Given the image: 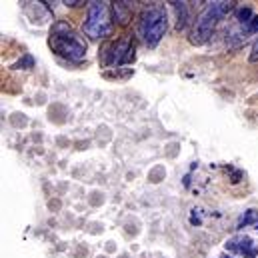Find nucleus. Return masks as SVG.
<instances>
[{
  "label": "nucleus",
  "instance_id": "obj_7",
  "mask_svg": "<svg viewBox=\"0 0 258 258\" xmlns=\"http://www.w3.org/2000/svg\"><path fill=\"white\" fill-rule=\"evenodd\" d=\"M226 248L228 250H232V252H238V254H242L244 258H254L258 252V244H254L248 236H234V238H230L228 242H226Z\"/></svg>",
  "mask_w": 258,
  "mask_h": 258
},
{
  "label": "nucleus",
  "instance_id": "obj_3",
  "mask_svg": "<svg viewBox=\"0 0 258 258\" xmlns=\"http://www.w3.org/2000/svg\"><path fill=\"white\" fill-rule=\"evenodd\" d=\"M168 30V18L160 4H148L138 16V36L146 46H156Z\"/></svg>",
  "mask_w": 258,
  "mask_h": 258
},
{
  "label": "nucleus",
  "instance_id": "obj_5",
  "mask_svg": "<svg viewBox=\"0 0 258 258\" xmlns=\"http://www.w3.org/2000/svg\"><path fill=\"white\" fill-rule=\"evenodd\" d=\"M134 38H130L128 34H124L122 38H118L112 44H106L102 54H104V66H122L134 60Z\"/></svg>",
  "mask_w": 258,
  "mask_h": 258
},
{
  "label": "nucleus",
  "instance_id": "obj_1",
  "mask_svg": "<svg viewBox=\"0 0 258 258\" xmlns=\"http://www.w3.org/2000/svg\"><path fill=\"white\" fill-rule=\"evenodd\" d=\"M48 46L52 52L66 58L68 62L80 64L86 58V42L80 38V34L64 20H56L50 28Z\"/></svg>",
  "mask_w": 258,
  "mask_h": 258
},
{
  "label": "nucleus",
  "instance_id": "obj_11",
  "mask_svg": "<svg viewBox=\"0 0 258 258\" xmlns=\"http://www.w3.org/2000/svg\"><path fill=\"white\" fill-rule=\"evenodd\" d=\"M250 60L252 62H258V38L254 40V44H252V52H250Z\"/></svg>",
  "mask_w": 258,
  "mask_h": 258
},
{
  "label": "nucleus",
  "instance_id": "obj_8",
  "mask_svg": "<svg viewBox=\"0 0 258 258\" xmlns=\"http://www.w3.org/2000/svg\"><path fill=\"white\" fill-rule=\"evenodd\" d=\"M174 12H176V28L184 30L190 22V12H188V4L186 2H170Z\"/></svg>",
  "mask_w": 258,
  "mask_h": 258
},
{
  "label": "nucleus",
  "instance_id": "obj_6",
  "mask_svg": "<svg viewBox=\"0 0 258 258\" xmlns=\"http://www.w3.org/2000/svg\"><path fill=\"white\" fill-rule=\"evenodd\" d=\"M258 34V16L254 14L252 20L248 22H234V26L226 32V44L230 48H238L242 46L250 36Z\"/></svg>",
  "mask_w": 258,
  "mask_h": 258
},
{
  "label": "nucleus",
  "instance_id": "obj_4",
  "mask_svg": "<svg viewBox=\"0 0 258 258\" xmlns=\"http://www.w3.org/2000/svg\"><path fill=\"white\" fill-rule=\"evenodd\" d=\"M114 18H112V6L106 0H94L88 2L86 18H84V34L92 40H102L112 34Z\"/></svg>",
  "mask_w": 258,
  "mask_h": 258
},
{
  "label": "nucleus",
  "instance_id": "obj_2",
  "mask_svg": "<svg viewBox=\"0 0 258 258\" xmlns=\"http://www.w3.org/2000/svg\"><path fill=\"white\" fill-rule=\"evenodd\" d=\"M234 8V2H224V0H218V2H208L204 6V10L196 16L192 24V30H190V42L200 46L204 42L210 40V36L214 34L218 22Z\"/></svg>",
  "mask_w": 258,
  "mask_h": 258
},
{
  "label": "nucleus",
  "instance_id": "obj_9",
  "mask_svg": "<svg viewBox=\"0 0 258 258\" xmlns=\"http://www.w3.org/2000/svg\"><path fill=\"white\" fill-rule=\"evenodd\" d=\"M112 12H114V20H118L120 24H126L132 12V2H114Z\"/></svg>",
  "mask_w": 258,
  "mask_h": 258
},
{
  "label": "nucleus",
  "instance_id": "obj_12",
  "mask_svg": "<svg viewBox=\"0 0 258 258\" xmlns=\"http://www.w3.org/2000/svg\"><path fill=\"white\" fill-rule=\"evenodd\" d=\"M62 4H66V6H70V8H76V6H82L84 2H82V0H64Z\"/></svg>",
  "mask_w": 258,
  "mask_h": 258
},
{
  "label": "nucleus",
  "instance_id": "obj_10",
  "mask_svg": "<svg viewBox=\"0 0 258 258\" xmlns=\"http://www.w3.org/2000/svg\"><path fill=\"white\" fill-rule=\"evenodd\" d=\"M242 226H254V228H258V212L256 210H246V212L240 216V220H238V228H242Z\"/></svg>",
  "mask_w": 258,
  "mask_h": 258
}]
</instances>
